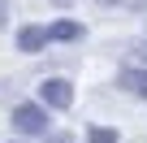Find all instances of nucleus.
<instances>
[{"label":"nucleus","instance_id":"1","mask_svg":"<svg viewBox=\"0 0 147 143\" xmlns=\"http://www.w3.org/2000/svg\"><path fill=\"white\" fill-rule=\"evenodd\" d=\"M48 113H52L48 104L26 100V104H13V117H9V121H13V130H18V134H26V139H43V134H48V126H52V121H48Z\"/></svg>","mask_w":147,"mask_h":143},{"label":"nucleus","instance_id":"2","mask_svg":"<svg viewBox=\"0 0 147 143\" xmlns=\"http://www.w3.org/2000/svg\"><path fill=\"white\" fill-rule=\"evenodd\" d=\"M39 104H48L52 113H65V108L74 104L69 78H43V83H39Z\"/></svg>","mask_w":147,"mask_h":143},{"label":"nucleus","instance_id":"3","mask_svg":"<svg viewBox=\"0 0 147 143\" xmlns=\"http://www.w3.org/2000/svg\"><path fill=\"white\" fill-rule=\"evenodd\" d=\"M117 87L130 91V96H138V100L147 104V69H143V65H125L121 74H117Z\"/></svg>","mask_w":147,"mask_h":143},{"label":"nucleus","instance_id":"4","mask_svg":"<svg viewBox=\"0 0 147 143\" xmlns=\"http://www.w3.org/2000/svg\"><path fill=\"white\" fill-rule=\"evenodd\" d=\"M48 48V26H18V52H43Z\"/></svg>","mask_w":147,"mask_h":143},{"label":"nucleus","instance_id":"5","mask_svg":"<svg viewBox=\"0 0 147 143\" xmlns=\"http://www.w3.org/2000/svg\"><path fill=\"white\" fill-rule=\"evenodd\" d=\"M74 39H82L78 22H52L48 26V43H74Z\"/></svg>","mask_w":147,"mask_h":143},{"label":"nucleus","instance_id":"6","mask_svg":"<svg viewBox=\"0 0 147 143\" xmlns=\"http://www.w3.org/2000/svg\"><path fill=\"white\" fill-rule=\"evenodd\" d=\"M87 143H117L113 126H87Z\"/></svg>","mask_w":147,"mask_h":143},{"label":"nucleus","instance_id":"7","mask_svg":"<svg viewBox=\"0 0 147 143\" xmlns=\"http://www.w3.org/2000/svg\"><path fill=\"white\" fill-rule=\"evenodd\" d=\"M43 143H78L74 134H43Z\"/></svg>","mask_w":147,"mask_h":143},{"label":"nucleus","instance_id":"8","mask_svg":"<svg viewBox=\"0 0 147 143\" xmlns=\"http://www.w3.org/2000/svg\"><path fill=\"white\" fill-rule=\"evenodd\" d=\"M5 22H9V0H0V30H5Z\"/></svg>","mask_w":147,"mask_h":143},{"label":"nucleus","instance_id":"9","mask_svg":"<svg viewBox=\"0 0 147 143\" xmlns=\"http://www.w3.org/2000/svg\"><path fill=\"white\" fill-rule=\"evenodd\" d=\"M125 5H130L134 13H147V0H125Z\"/></svg>","mask_w":147,"mask_h":143},{"label":"nucleus","instance_id":"10","mask_svg":"<svg viewBox=\"0 0 147 143\" xmlns=\"http://www.w3.org/2000/svg\"><path fill=\"white\" fill-rule=\"evenodd\" d=\"M95 5H125V0H95Z\"/></svg>","mask_w":147,"mask_h":143},{"label":"nucleus","instance_id":"11","mask_svg":"<svg viewBox=\"0 0 147 143\" xmlns=\"http://www.w3.org/2000/svg\"><path fill=\"white\" fill-rule=\"evenodd\" d=\"M52 5H61V9H65V5H74V0H52Z\"/></svg>","mask_w":147,"mask_h":143},{"label":"nucleus","instance_id":"12","mask_svg":"<svg viewBox=\"0 0 147 143\" xmlns=\"http://www.w3.org/2000/svg\"><path fill=\"white\" fill-rule=\"evenodd\" d=\"M9 143H18V139H9Z\"/></svg>","mask_w":147,"mask_h":143}]
</instances>
